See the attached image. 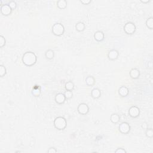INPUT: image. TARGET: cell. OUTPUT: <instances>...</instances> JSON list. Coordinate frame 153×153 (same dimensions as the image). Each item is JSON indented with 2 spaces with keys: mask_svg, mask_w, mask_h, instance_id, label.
Masks as SVG:
<instances>
[{
  "mask_svg": "<svg viewBox=\"0 0 153 153\" xmlns=\"http://www.w3.org/2000/svg\"><path fill=\"white\" fill-rule=\"evenodd\" d=\"M147 137L152 138L153 137V130L152 129H148L145 132Z\"/></svg>",
  "mask_w": 153,
  "mask_h": 153,
  "instance_id": "obj_25",
  "label": "cell"
},
{
  "mask_svg": "<svg viewBox=\"0 0 153 153\" xmlns=\"http://www.w3.org/2000/svg\"><path fill=\"white\" fill-rule=\"evenodd\" d=\"M129 90L128 88L126 86H121L118 90V93L121 97H126L129 94Z\"/></svg>",
  "mask_w": 153,
  "mask_h": 153,
  "instance_id": "obj_12",
  "label": "cell"
},
{
  "mask_svg": "<svg viewBox=\"0 0 153 153\" xmlns=\"http://www.w3.org/2000/svg\"><path fill=\"white\" fill-rule=\"evenodd\" d=\"M85 24L83 22H78L75 25V29L78 32H83L85 30Z\"/></svg>",
  "mask_w": 153,
  "mask_h": 153,
  "instance_id": "obj_18",
  "label": "cell"
},
{
  "mask_svg": "<svg viewBox=\"0 0 153 153\" xmlns=\"http://www.w3.org/2000/svg\"><path fill=\"white\" fill-rule=\"evenodd\" d=\"M146 26L150 30H152L153 29V18L149 17L146 21Z\"/></svg>",
  "mask_w": 153,
  "mask_h": 153,
  "instance_id": "obj_21",
  "label": "cell"
},
{
  "mask_svg": "<svg viewBox=\"0 0 153 153\" xmlns=\"http://www.w3.org/2000/svg\"><path fill=\"white\" fill-rule=\"evenodd\" d=\"M8 5L9 6L11 7V8H12V10L16 9V7H17V4H16L15 1H10V3H8Z\"/></svg>",
  "mask_w": 153,
  "mask_h": 153,
  "instance_id": "obj_27",
  "label": "cell"
},
{
  "mask_svg": "<svg viewBox=\"0 0 153 153\" xmlns=\"http://www.w3.org/2000/svg\"><path fill=\"white\" fill-rule=\"evenodd\" d=\"M12 9L9 6L8 4H3L1 6V13L3 15L7 16L10 15L12 12Z\"/></svg>",
  "mask_w": 153,
  "mask_h": 153,
  "instance_id": "obj_7",
  "label": "cell"
},
{
  "mask_svg": "<svg viewBox=\"0 0 153 153\" xmlns=\"http://www.w3.org/2000/svg\"><path fill=\"white\" fill-rule=\"evenodd\" d=\"M32 94L34 96H35V97H38L39 96L40 94H41V90L38 87H34L33 88V90L32 91Z\"/></svg>",
  "mask_w": 153,
  "mask_h": 153,
  "instance_id": "obj_22",
  "label": "cell"
},
{
  "mask_svg": "<svg viewBox=\"0 0 153 153\" xmlns=\"http://www.w3.org/2000/svg\"><path fill=\"white\" fill-rule=\"evenodd\" d=\"M47 152L49 153H56L57 152V150H56V149L55 148H54V147H51L47 151Z\"/></svg>",
  "mask_w": 153,
  "mask_h": 153,
  "instance_id": "obj_29",
  "label": "cell"
},
{
  "mask_svg": "<svg viewBox=\"0 0 153 153\" xmlns=\"http://www.w3.org/2000/svg\"><path fill=\"white\" fill-rule=\"evenodd\" d=\"M129 114L132 118H136L139 117L140 114V110L139 108L136 106L131 107L129 108Z\"/></svg>",
  "mask_w": 153,
  "mask_h": 153,
  "instance_id": "obj_8",
  "label": "cell"
},
{
  "mask_svg": "<svg viewBox=\"0 0 153 153\" xmlns=\"http://www.w3.org/2000/svg\"><path fill=\"white\" fill-rule=\"evenodd\" d=\"M85 83L88 86H93L95 84V79L93 76H88L85 78Z\"/></svg>",
  "mask_w": 153,
  "mask_h": 153,
  "instance_id": "obj_16",
  "label": "cell"
},
{
  "mask_svg": "<svg viewBox=\"0 0 153 153\" xmlns=\"http://www.w3.org/2000/svg\"><path fill=\"white\" fill-rule=\"evenodd\" d=\"M45 57L48 60H52L54 57V52L52 49H49L45 52Z\"/></svg>",
  "mask_w": 153,
  "mask_h": 153,
  "instance_id": "obj_15",
  "label": "cell"
},
{
  "mask_svg": "<svg viewBox=\"0 0 153 153\" xmlns=\"http://www.w3.org/2000/svg\"><path fill=\"white\" fill-rule=\"evenodd\" d=\"M140 75L139 71L136 68H132L130 71V76L133 79H138Z\"/></svg>",
  "mask_w": 153,
  "mask_h": 153,
  "instance_id": "obj_13",
  "label": "cell"
},
{
  "mask_svg": "<svg viewBox=\"0 0 153 153\" xmlns=\"http://www.w3.org/2000/svg\"><path fill=\"white\" fill-rule=\"evenodd\" d=\"M37 61V57L34 52H26L22 56V62L27 66H32Z\"/></svg>",
  "mask_w": 153,
  "mask_h": 153,
  "instance_id": "obj_1",
  "label": "cell"
},
{
  "mask_svg": "<svg viewBox=\"0 0 153 153\" xmlns=\"http://www.w3.org/2000/svg\"><path fill=\"white\" fill-rule=\"evenodd\" d=\"M57 6L59 9L63 10L67 7V2L65 0H59L57 2Z\"/></svg>",
  "mask_w": 153,
  "mask_h": 153,
  "instance_id": "obj_17",
  "label": "cell"
},
{
  "mask_svg": "<svg viewBox=\"0 0 153 153\" xmlns=\"http://www.w3.org/2000/svg\"><path fill=\"white\" fill-rule=\"evenodd\" d=\"M6 44V41H5V38L3 35L0 36V47L2 48Z\"/></svg>",
  "mask_w": 153,
  "mask_h": 153,
  "instance_id": "obj_26",
  "label": "cell"
},
{
  "mask_svg": "<svg viewBox=\"0 0 153 153\" xmlns=\"http://www.w3.org/2000/svg\"><path fill=\"white\" fill-rule=\"evenodd\" d=\"M66 101L65 94L61 93H58L55 96V102L58 104H63Z\"/></svg>",
  "mask_w": 153,
  "mask_h": 153,
  "instance_id": "obj_10",
  "label": "cell"
},
{
  "mask_svg": "<svg viewBox=\"0 0 153 153\" xmlns=\"http://www.w3.org/2000/svg\"><path fill=\"white\" fill-rule=\"evenodd\" d=\"M115 152L116 153H126V151L125 149L119 148H118L117 150L115 151Z\"/></svg>",
  "mask_w": 153,
  "mask_h": 153,
  "instance_id": "obj_28",
  "label": "cell"
},
{
  "mask_svg": "<svg viewBox=\"0 0 153 153\" xmlns=\"http://www.w3.org/2000/svg\"><path fill=\"white\" fill-rule=\"evenodd\" d=\"M118 129L122 134H127L130 130V126L127 122H123L119 125Z\"/></svg>",
  "mask_w": 153,
  "mask_h": 153,
  "instance_id": "obj_5",
  "label": "cell"
},
{
  "mask_svg": "<svg viewBox=\"0 0 153 153\" xmlns=\"http://www.w3.org/2000/svg\"><path fill=\"white\" fill-rule=\"evenodd\" d=\"M80 2L84 5H88L91 3V0H81Z\"/></svg>",
  "mask_w": 153,
  "mask_h": 153,
  "instance_id": "obj_30",
  "label": "cell"
},
{
  "mask_svg": "<svg viewBox=\"0 0 153 153\" xmlns=\"http://www.w3.org/2000/svg\"><path fill=\"white\" fill-rule=\"evenodd\" d=\"M141 2L142 3H144V4H147V3H148L149 2H150V1L149 0H147V1H141Z\"/></svg>",
  "mask_w": 153,
  "mask_h": 153,
  "instance_id": "obj_31",
  "label": "cell"
},
{
  "mask_svg": "<svg viewBox=\"0 0 153 153\" xmlns=\"http://www.w3.org/2000/svg\"><path fill=\"white\" fill-rule=\"evenodd\" d=\"M110 120L112 123L117 124L120 121V116L117 114H112L110 117Z\"/></svg>",
  "mask_w": 153,
  "mask_h": 153,
  "instance_id": "obj_19",
  "label": "cell"
},
{
  "mask_svg": "<svg viewBox=\"0 0 153 153\" xmlns=\"http://www.w3.org/2000/svg\"><path fill=\"white\" fill-rule=\"evenodd\" d=\"M65 88L66 90L68 91H72L74 89V84L72 81H68L65 83Z\"/></svg>",
  "mask_w": 153,
  "mask_h": 153,
  "instance_id": "obj_20",
  "label": "cell"
},
{
  "mask_svg": "<svg viewBox=\"0 0 153 153\" xmlns=\"http://www.w3.org/2000/svg\"><path fill=\"white\" fill-rule=\"evenodd\" d=\"M65 96L66 98V99H71L73 96V93H72V91H68L66 90V92H65Z\"/></svg>",
  "mask_w": 153,
  "mask_h": 153,
  "instance_id": "obj_24",
  "label": "cell"
},
{
  "mask_svg": "<svg viewBox=\"0 0 153 153\" xmlns=\"http://www.w3.org/2000/svg\"><path fill=\"white\" fill-rule=\"evenodd\" d=\"M52 33L56 36L62 35L65 32V28L62 24L60 23H56L53 25L52 28Z\"/></svg>",
  "mask_w": 153,
  "mask_h": 153,
  "instance_id": "obj_3",
  "label": "cell"
},
{
  "mask_svg": "<svg viewBox=\"0 0 153 153\" xmlns=\"http://www.w3.org/2000/svg\"><path fill=\"white\" fill-rule=\"evenodd\" d=\"M77 111L80 114L86 115L89 111V107L86 103H81L78 105Z\"/></svg>",
  "mask_w": 153,
  "mask_h": 153,
  "instance_id": "obj_6",
  "label": "cell"
},
{
  "mask_svg": "<svg viewBox=\"0 0 153 153\" xmlns=\"http://www.w3.org/2000/svg\"><path fill=\"white\" fill-rule=\"evenodd\" d=\"M123 30L126 32V34L128 35H132L135 32L136 30V25L132 22H127L125 25L123 27Z\"/></svg>",
  "mask_w": 153,
  "mask_h": 153,
  "instance_id": "obj_4",
  "label": "cell"
},
{
  "mask_svg": "<svg viewBox=\"0 0 153 153\" xmlns=\"http://www.w3.org/2000/svg\"><path fill=\"white\" fill-rule=\"evenodd\" d=\"M104 34L103 32L101 31H96L94 34V38L96 41L98 42H101L104 40Z\"/></svg>",
  "mask_w": 153,
  "mask_h": 153,
  "instance_id": "obj_11",
  "label": "cell"
},
{
  "mask_svg": "<svg viewBox=\"0 0 153 153\" xmlns=\"http://www.w3.org/2000/svg\"><path fill=\"white\" fill-rule=\"evenodd\" d=\"M54 127L58 130H64L67 126L66 120L62 117H58L54 120Z\"/></svg>",
  "mask_w": 153,
  "mask_h": 153,
  "instance_id": "obj_2",
  "label": "cell"
},
{
  "mask_svg": "<svg viewBox=\"0 0 153 153\" xmlns=\"http://www.w3.org/2000/svg\"><path fill=\"white\" fill-rule=\"evenodd\" d=\"M91 96L94 99H98L101 97V92L99 89L94 88L93 89L91 92Z\"/></svg>",
  "mask_w": 153,
  "mask_h": 153,
  "instance_id": "obj_14",
  "label": "cell"
},
{
  "mask_svg": "<svg viewBox=\"0 0 153 153\" xmlns=\"http://www.w3.org/2000/svg\"><path fill=\"white\" fill-rule=\"evenodd\" d=\"M118 56H119V53L115 49L110 50L108 54V58L110 61H115L118 58Z\"/></svg>",
  "mask_w": 153,
  "mask_h": 153,
  "instance_id": "obj_9",
  "label": "cell"
},
{
  "mask_svg": "<svg viewBox=\"0 0 153 153\" xmlns=\"http://www.w3.org/2000/svg\"><path fill=\"white\" fill-rule=\"evenodd\" d=\"M7 74V70L4 65H0V76L3 77Z\"/></svg>",
  "mask_w": 153,
  "mask_h": 153,
  "instance_id": "obj_23",
  "label": "cell"
}]
</instances>
